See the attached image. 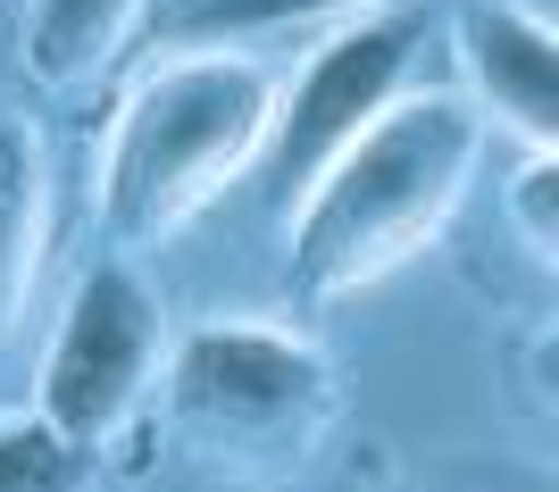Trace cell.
Masks as SVG:
<instances>
[{
    "label": "cell",
    "instance_id": "6da1fadb",
    "mask_svg": "<svg viewBox=\"0 0 559 492\" xmlns=\"http://www.w3.org/2000/svg\"><path fill=\"white\" fill-rule=\"evenodd\" d=\"M476 142H485V118L460 93L376 109L334 151L326 176L293 201V284L309 301H334V292L393 276L401 259L460 209Z\"/></svg>",
    "mask_w": 559,
    "mask_h": 492
},
{
    "label": "cell",
    "instance_id": "7a4b0ae2",
    "mask_svg": "<svg viewBox=\"0 0 559 492\" xmlns=\"http://www.w3.org/2000/svg\"><path fill=\"white\" fill-rule=\"evenodd\" d=\"M276 118V84L259 59H176V68L142 75L109 142H100V226L117 251L176 235L192 209H210L217 184H234L259 159Z\"/></svg>",
    "mask_w": 559,
    "mask_h": 492
},
{
    "label": "cell",
    "instance_id": "3957f363",
    "mask_svg": "<svg viewBox=\"0 0 559 492\" xmlns=\"http://www.w3.org/2000/svg\"><path fill=\"white\" fill-rule=\"evenodd\" d=\"M167 400L192 434L217 451H301L309 425L326 418V359L267 326H201L176 343Z\"/></svg>",
    "mask_w": 559,
    "mask_h": 492
},
{
    "label": "cell",
    "instance_id": "277c9868",
    "mask_svg": "<svg viewBox=\"0 0 559 492\" xmlns=\"http://www.w3.org/2000/svg\"><path fill=\"white\" fill-rule=\"evenodd\" d=\"M159 359V301L126 259H100L68 292V317L43 351V409L34 418L75 451H100L151 384Z\"/></svg>",
    "mask_w": 559,
    "mask_h": 492
},
{
    "label": "cell",
    "instance_id": "5b68a950",
    "mask_svg": "<svg viewBox=\"0 0 559 492\" xmlns=\"http://www.w3.org/2000/svg\"><path fill=\"white\" fill-rule=\"evenodd\" d=\"M418 43H426V17L418 9H393V17L343 25V34L301 68V84L276 100L267 142H259V176H267V192H276V209H293V201L326 176L334 151H343L376 109H393Z\"/></svg>",
    "mask_w": 559,
    "mask_h": 492
},
{
    "label": "cell",
    "instance_id": "8992f818",
    "mask_svg": "<svg viewBox=\"0 0 559 492\" xmlns=\"http://www.w3.org/2000/svg\"><path fill=\"white\" fill-rule=\"evenodd\" d=\"M460 68L526 151H559V34L518 0H476L460 17Z\"/></svg>",
    "mask_w": 559,
    "mask_h": 492
},
{
    "label": "cell",
    "instance_id": "52a82bcc",
    "mask_svg": "<svg viewBox=\"0 0 559 492\" xmlns=\"http://www.w3.org/2000/svg\"><path fill=\"white\" fill-rule=\"evenodd\" d=\"M142 0H34L25 9V68L50 93H75L93 84L100 68L117 59V43L134 34Z\"/></svg>",
    "mask_w": 559,
    "mask_h": 492
},
{
    "label": "cell",
    "instance_id": "ba28073f",
    "mask_svg": "<svg viewBox=\"0 0 559 492\" xmlns=\"http://www.w3.org/2000/svg\"><path fill=\"white\" fill-rule=\"evenodd\" d=\"M34 259H43V142L17 118H0V351L25 317Z\"/></svg>",
    "mask_w": 559,
    "mask_h": 492
},
{
    "label": "cell",
    "instance_id": "9c48e42d",
    "mask_svg": "<svg viewBox=\"0 0 559 492\" xmlns=\"http://www.w3.org/2000/svg\"><path fill=\"white\" fill-rule=\"evenodd\" d=\"M84 476H93V451L59 443L43 418L0 425V492H75Z\"/></svg>",
    "mask_w": 559,
    "mask_h": 492
},
{
    "label": "cell",
    "instance_id": "30bf717a",
    "mask_svg": "<svg viewBox=\"0 0 559 492\" xmlns=\"http://www.w3.org/2000/svg\"><path fill=\"white\" fill-rule=\"evenodd\" d=\"M518 235H526L535 259L559 251V167H551V151H535L526 176H518Z\"/></svg>",
    "mask_w": 559,
    "mask_h": 492
},
{
    "label": "cell",
    "instance_id": "8fae6325",
    "mask_svg": "<svg viewBox=\"0 0 559 492\" xmlns=\"http://www.w3.org/2000/svg\"><path fill=\"white\" fill-rule=\"evenodd\" d=\"M309 9H334V0H201V9H192V34H226V25H284V17H309Z\"/></svg>",
    "mask_w": 559,
    "mask_h": 492
}]
</instances>
